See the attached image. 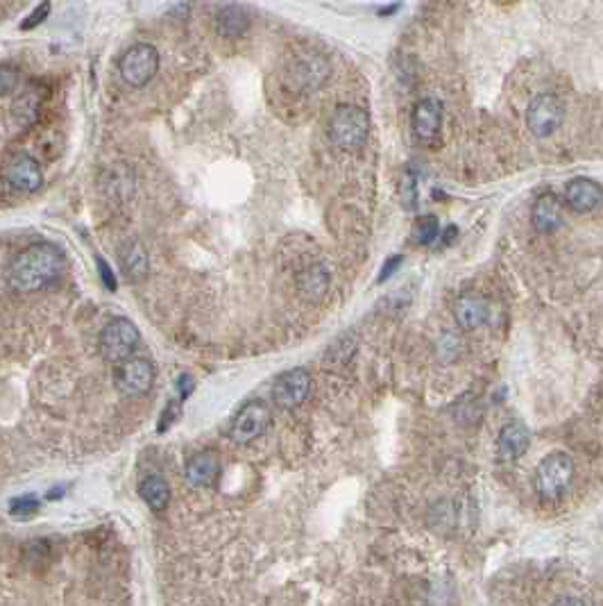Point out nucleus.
I'll use <instances>...</instances> for the list:
<instances>
[{"label":"nucleus","mask_w":603,"mask_h":606,"mask_svg":"<svg viewBox=\"0 0 603 606\" xmlns=\"http://www.w3.org/2000/svg\"><path fill=\"white\" fill-rule=\"evenodd\" d=\"M64 268L66 257L54 243H35L12 259L7 282L16 293H35L59 280Z\"/></svg>","instance_id":"nucleus-1"},{"label":"nucleus","mask_w":603,"mask_h":606,"mask_svg":"<svg viewBox=\"0 0 603 606\" xmlns=\"http://www.w3.org/2000/svg\"><path fill=\"white\" fill-rule=\"evenodd\" d=\"M572 479H574V459L567 452H551L535 468V493L545 502H558L572 486Z\"/></svg>","instance_id":"nucleus-2"},{"label":"nucleus","mask_w":603,"mask_h":606,"mask_svg":"<svg viewBox=\"0 0 603 606\" xmlns=\"http://www.w3.org/2000/svg\"><path fill=\"white\" fill-rule=\"evenodd\" d=\"M370 116L358 105H340L329 121V137L340 150L354 153L368 141Z\"/></svg>","instance_id":"nucleus-3"},{"label":"nucleus","mask_w":603,"mask_h":606,"mask_svg":"<svg viewBox=\"0 0 603 606\" xmlns=\"http://www.w3.org/2000/svg\"><path fill=\"white\" fill-rule=\"evenodd\" d=\"M138 343H141V334H138L137 325L128 318H113L105 325L100 332V355L109 361V364H123V361L132 359L137 352Z\"/></svg>","instance_id":"nucleus-4"},{"label":"nucleus","mask_w":603,"mask_h":606,"mask_svg":"<svg viewBox=\"0 0 603 606\" xmlns=\"http://www.w3.org/2000/svg\"><path fill=\"white\" fill-rule=\"evenodd\" d=\"M118 71L121 78L130 84V87H146L155 80L159 71V53L155 46L150 44H137L132 48L125 50V55L118 62Z\"/></svg>","instance_id":"nucleus-5"},{"label":"nucleus","mask_w":603,"mask_h":606,"mask_svg":"<svg viewBox=\"0 0 603 606\" xmlns=\"http://www.w3.org/2000/svg\"><path fill=\"white\" fill-rule=\"evenodd\" d=\"M565 121V105L556 94L535 96L526 109V128L538 139H547L558 132Z\"/></svg>","instance_id":"nucleus-6"},{"label":"nucleus","mask_w":603,"mask_h":606,"mask_svg":"<svg viewBox=\"0 0 603 606\" xmlns=\"http://www.w3.org/2000/svg\"><path fill=\"white\" fill-rule=\"evenodd\" d=\"M270 425V409L264 402H247L239 414L234 416L230 425V436L234 443L247 445L252 441H256L259 436H264V432Z\"/></svg>","instance_id":"nucleus-7"},{"label":"nucleus","mask_w":603,"mask_h":606,"mask_svg":"<svg viewBox=\"0 0 603 606\" xmlns=\"http://www.w3.org/2000/svg\"><path fill=\"white\" fill-rule=\"evenodd\" d=\"M113 384L128 398L147 393L155 384V366L143 357H132V359L118 364L116 375H113Z\"/></svg>","instance_id":"nucleus-8"},{"label":"nucleus","mask_w":603,"mask_h":606,"mask_svg":"<svg viewBox=\"0 0 603 606\" xmlns=\"http://www.w3.org/2000/svg\"><path fill=\"white\" fill-rule=\"evenodd\" d=\"M5 180L12 189L21 193H35L44 184V171L39 162L28 153H16L5 166Z\"/></svg>","instance_id":"nucleus-9"},{"label":"nucleus","mask_w":603,"mask_h":606,"mask_svg":"<svg viewBox=\"0 0 603 606\" xmlns=\"http://www.w3.org/2000/svg\"><path fill=\"white\" fill-rule=\"evenodd\" d=\"M311 389V377L305 368H293L281 373L272 384V400L281 409H293L305 402Z\"/></svg>","instance_id":"nucleus-10"},{"label":"nucleus","mask_w":603,"mask_h":606,"mask_svg":"<svg viewBox=\"0 0 603 606\" xmlns=\"http://www.w3.org/2000/svg\"><path fill=\"white\" fill-rule=\"evenodd\" d=\"M442 103L438 98H422L411 116V128L417 141L433 143L442 128Z\"/></svg>","instance_id":"nucleus-11"},{"label":"nucleus","mask_w":603,"mask_h":606,"mask_svg":"<svg viewBox=\"0 0 603 606\" xmlns=\"http://www.w3.org/2000/svg\"><path fill=\"white\" fill-rule=\"evenodd\" d=\"M531 221L540 234H554L565 223V202L556 193H542L533 202Z\"/></svg>","instance_id":"nucleus-12"},{"label":"nucleus","mask_w":603,"mask_h":606,"mask_svg":"<svg viewBox=\"0 0 603 606\" xmlns=\"http://www.w3.org/2000/svg\"><path fill=\"white\" fill-rule=\"evenodd\" d=\"M603 202L601 184L590 178H574L565 187V205L576 214H588Z\"/></svg>","instance_id":"nucleus-13"},{"label":"nucleus","mask_w":603,"mask_h":606,"mask_svg":"<svg viewBox=\"0 0 603 606\" xmlns=\"http://www.w3.org/2000/svg\"><path fill=\"white\" fill-rule=\"evenodd\" d=\"M531 445V432L522 423H508L497 436V457L499 461H517L524 457Z\"/></svg>","instance_id":"nucleus-14"},{"label":"nucleus","mask_w":603,"mask_h":606,"mask_svg":"<svg viewBox=\"0 0 603 606\" xmlns=\"http://www.w3.org/2000/svg\"><path fill=\"white\" fill-rule=\"evenodd\" d=\"M488 316H490V307H488L486 298L479 293H463L454 302V318L463 330H479L481 325H486Z\"/></svg>","instance_id":"nucleus-15"},{"label":"nucleus","mask_w":603,"mask_h":606,"mask_svg":"<svg viewBox=\"0 0 603 606\" xmlns=\"http://www.w3.org/2000/svg\"><path fill=\"white\" fill-rule=\"evenodd\" d=\"M187 482L191 484L193 488H206L214 486L221 475V459H218L216 452H200L196 457L188 459L187 464Z\"/></svg>","instance_id":"nucleus-16"},{"label":"nucleus","mask_w":603,"mask_h":606,"mask_svg":"<svg viewBox=\"0 0 603 606\" xmlns=\"http://www.w3.org/2000/svg\"><path fill=\"white\" fill-rule=\"evenodd\" d=\"M329 289V271L322 264H314V266L305 268V271L297 275V291L302 293V298L306 300H322L324 293Z\"/></svg>","instance_id":"nucleus-17"},{"label":"nucleus","mask_w":603,"mask_h":606,"mask_svg":"<svg viewBox=\"0 0 603 606\" xmlns=\"http://www.w3.org/2000/svg\"><path fill=\"white\" fill-rule=\"evenodd\" d=\"M218 32L227 39H234V37H243L250 28V14H247L246 7L240 5H227L218 12Z\"/></svg>","instance_id":"nucleus-18"},{"label":"nucleus","mask_w":603,"mask_h":606,"mask_svg":"<svg viewBox=\"0 0 603 606\" xmlns=\"http://www.w3.org/2000/svg\"><path fill=\"white\" fill-rule=\"evenodd\" d=\"M138 495H141L143 502L153 509V511H163L168 507V502H171V486H168V482L163 477L153 475V477L143 479L138 484Z\"/></svg>","instance_id":"nucleus-19"},{"label":"nucleus","mask_w":603,"mask_h":606,"mask_svg":"<svg viewBox=\"0 0 603 606\" xmlns=\"http://www.w3.org/2000/svg\"><path fill=\"white\" fill-rule=\"evenodd\" d=\"M123 271L132 282H141L147 275V252L141 243H130L125 248Z\"/></svg>","instance_id":"nucleus-20"},{"label":"nucleus","mask_w":603,"mask_h":606,"mask_svg":"<svg viewBox=\"0 0 603 606\" xmlns=\"http://www.w3.org/2000/svg\"><path fill=\"white\" fill-rule=\"evenodd\" d=\"M440 237V223L436 216H422L413 223V241L420 246H431Z\"/></svg>","instance_id":"nucleus-21"},{"label":"nucleus","mask_w":603,"mask_h":606,"mask_svg":"<svg viewBox=\"0 0 603 606\" xmlns=\"http://www.w3.org/2000/svg\"><path fill=\"white\" fill-rule=\"evenodd\" d=\"M417 196H420V189H417V173L413 168H404L402 178H399V200H402L404 209L413 212L417 207Z\"/></svg>","instance_id":"nucleus-22"},{"label":"nucleus","mask_w":603,"mask_h":606,"mask_svg":"<svg viewBox=\"0 0 603 606\" xmlns=\"http://www.w3.org/2000/svg\"><path fill=\"white\" fill-rule=\"evenodd\" d=\"M39 96L35 94V91L29 89V91H25L23 96H19V98H16V103H14V109H12V112H14V119L19 121V123H32V121H35V116H37V112H39Z\"/></svg>","instance_id":"nucleus-23"},{"label":"nucleus","mask_w":603,"mask_h":606,"mask_svg":"<svg viewBox=\"0 0 603 606\" xmlns=\"http://www.w3.org/2000/svg\"><path fill=\"white\" fill-rule=\"evenodd\" d=\"M37 511H39V502L35 500V495H21L10 502V513L16 520H29Z\"/></svg>","instance_id":"nucleus-24"},{"label":"nucleus","mask_w":603,"mask_h":606,"mask_svg":"<svg viewBox=\"0 0 603 606\" xmlns=\"http://www.w3.org/2000/svg\"><path fill=\"white\" fill-rule=\"evenodd\" d=\"M16 87H19V69L12 64L0 66V89H3V94L10 96Z\"/></svg>","instance_id":"nucleus-25"},{"label":"nucleus","mask_w":603,"mask_h":606,"mask_svg":"<svg viewBox=\"0 0 603 606\" xmlns=\"http://www.w3.org/2000/svg\"><path fill=\"white\" fill-rule=\"evenodd\" d=\"M48 14H50V3H48V0H44V3H41V5L28 16V21L23 23V30H32L35 25L44 23V21L48 19Z\"/></svg>","instance_id":"nucleus-26"},{"label":"nucleus","mask_w":603,"mask_h":606,"mask_svg":"<svg viewBox=\"0 0 603 606\" xmlns=\"http://www.w3.org/2000/svg\"><path fill=\"white\" fill-rule=\"evenodd\" d=\"M399 266H402V255H395V257H390V259H388V262L383 264L381 273H379V282H386L388 277H393V273L398 271Z\"/></svg>","instance_id":"nucleus-27"},{"label":"nucleus","mask_w":603,"mask_h":606,"mask_svg":"<svg viewBox=\"0 0 603 606\" xmlns=\"http://www.w3.org/2000/svg\"><path fill=\"white\" fill-rule=\"evenodd\" d=\"M98 271H100V277H103V284L107 286L109 291H116V277H113L112 268L107 266V262L100 259V257H98Z\"/></svg>","instance_id":"nucleus-28"},{"label":"nucleus","mask_w":603,"mask_h":606,"mask_svg":"<svg viewBox=\"0 0 603 606\" xmlns=\"http://www.w3.org/2000/svg\"><path fill=\"white\" fill-rule=\"evenodd\" d=\"M175 418H177V407H175V402H171V404H168L166 414H163L162 420H159V432H166V429L171 427L172 420H175Z\"/></svg>","instance_id":"nucleus-29"},{"label":"nucleus","mask_w":603,"mask_h":606,"mask_svg":"<svg viewBox=\"0 0 603 606\" xmlns=\"http://www.w3.org/2000/svg\"><path fill=\"white\" fill-rule=\"evenodd\" d=\"M551 606H585V602L579 600V597H560Z\"/></svg>","instance_id":"nucleus-30"},{"label":"nucleus","mask_w":603,"mask_h":606,"mask_svg":"<svg viewBox=\"0 0 603 606\" xmlns=\"http://www.w3.org/2000/svg\"><path fill=\"white\" fill-rule=\"evenodd\" d=\"M66 488L64 486H59V488H53V491H50L48 493V500H59V495L64 493Z\"/></svg>","instance_id":"nucleus-31"}]
</instances>
